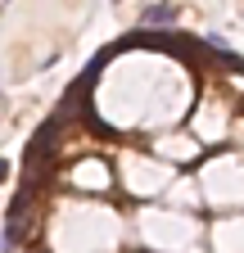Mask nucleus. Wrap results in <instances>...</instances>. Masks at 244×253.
<instances>
[{
	"label": "nucleus",
	"instance_id": "nucleus-1",
	"mask_svg": "<svg viewBox=\"0 0 244 253\" xmlns=\"http://www.w3.org/2000/svg\"><path fill=\"white\" fill-rule=\"evenodd\" d=\"M140 23L145 27H167V23H176V5H149L140 14Z\"/></svg>",
	"mask_w": 244,
	"mask_h": 253
},
{
	"label": "nucleus",
	"instance_id": "nucleus-2",
	"mask_svg": "<svg viewBox=\"0 0 244 253\" xmlns=\"http://www.w3.org/2000/svg\"><path fill=\"white\" fill-rule=\"evenodd\" d=\"M9 176V163H5V158H0V181H5Z\"/></svg>",
	"mask_w": 244,
	"mask_h": 253
}]
</instances>
